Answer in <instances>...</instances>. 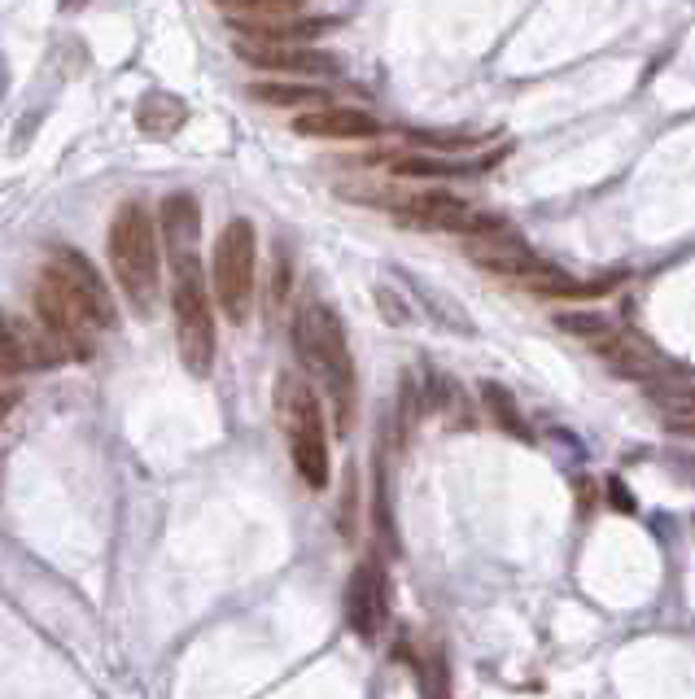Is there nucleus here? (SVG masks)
Segmentation results:
<instances>
[{
    "label": "nucleus",
    "mask_w": 695,
    "mask_h": 699,
    "mask_svg": "<svg viewBox=\"0 0 695 699\" xmlns=\"http://www.w3.org/2000/svg\"><path fill=\"white\" fill-rule=\"evenodd\" d=\"M254 275H258V232L249 219H228L215 236L210 254V293L228 323H245L254 310Z\"/></svg>",
    "instance_id": "obj_5"
},
{
    "label": "nucleus",
    "mask_w": 695,
    "mask_h": 699,
    "mask_svg": "<svg viewBox=\"0 0 695 699\" xmlns=\"http://www.w3.org/2000/svg\"><path fill=\"white\" fill-rule=\"evenodd\" d=\"M293 355L297 364L319 381L328 407H332V425L337 433L345 438L355 429V403H359V381H355V355H351V341H345V323L341 315L319 302V297H306L297 310H293Z\"/></svg>",
    "instance_id": "obj_1"
},
{
    "label": "nucleus",
    "mask_w": 695,
    "mask_h": 699,
    "mask_svg": "<svg viewBox=\"0 0 695 699\" xmlns=\"http://www.w3.org/2000/svg\"><path fill=\"white\" fill-rule=\"evenodd\" d=\"M0 364L14 372H49L66 364V350L23 315L0 310Z\"/></svg>",
    "instance_id": "obj_10"
},
{
    "label": "nucleus",
    "mask_w": 695,
    "mask_h": 699,
    "mask_svg": "<svg viewBox=\"0 0 695 699\" xmlns=\"http://www.w3.org/2000/svg\"><path fill=\"white\" fill-rule=\"evenodd\" d=\"M390 621V586H386V568L377 560L355 564L351 581H345V625L355 638L377 642L381 629Z\"/></svg>",
    "instance_id": "obj_9"
},
{
    "label": "nucleus",
    "mask_w": 695,
    "mask_h": 699,
    "mask_svg": "<svg viewBox=\"0 0 695 699\" xmlns=\"http://www.w3.org/2000/svg\"><path fill=\"white\" fill-rule=\"evenodd\" d=\"M49 267L75 289V297L84 302V310L93 315V323L97 328H119V306H114V293H110V284L101 280V271L88 262V254H80V249H71V245H62V249H53V258H49Z\"/></svg>",
    "instance_id": "obj_11"
},
{
    "label": "nucleus",
    "mask_w": 695,
    "mask_h": 699,
    "mask_svg": "<svg viewBox=\"0 0 695 699\" xmlns=\"http://www.w3.org/2000/svg\"><path fill=\"white\" fill-rule=\"evenodd\" d=\"M110 267L136 315H154L158 293H162V245H158V223L141 201H127L110 219Z\"/></svg>",
    "instance_id": "obj_2"
},
{
    "label": "nucleus",
    "mask_w": 695,
    "mask_h": 699,
    "mask_svg": "<svg viewBox=\"0 0 695 699\" xmlns=\"http://www.w3.org/2000/svg\"><path fill=\"white\" fill-rule=\"evenodd\" d=\"M184 123H188V106L180 97H171V93H145L136 101V127L145 136H154V140L175 136Z\"/></svg>",
    "instance_id": "obj_15"
},
{
    "label": "nucleus",
    "mask_w": 695,
    "mask_h": 699,
    "mask_svg": "<svg viewBox=\"0 0 695 699\" xmlns=\"http://www.w3.org/2000/svg\"><path fill=\"white\" fill-rule=\"evenodd\" d=\"M556 328L569 332V336H577V341H590L595 350L617 332L612 319H603L599 310H560V315H556Z\"/></svg>",
    "instance_id": "obj_20"
},
{
    "label": "nucleus",
    "mask_w": 695,
    "mask_h": 699,
    "mask_svg": "<svg viewBox=\"0 0 695 699\" xmlns=\"http://www.w3.org/2000/svg\"><path fill=\"white\" fill-rule=\"evenodd\" d=\"M289 293V254L276 249V271H271V306H280Z\"/></svg>",
    "instance_id": "obj_23"
},
{
    "label": "nucleus",
    "mask_w": 695,
    "mask_h": 699,
    "mask_svg": "<svg viewBox=\"0 0 695 699\" xmlns=\"http://www.w3.org/2000/svg\"><path fill=\"white\" fill-rule=\"evenodd\" d=\"M19 398H23V385H19L14 368L0 364V416H10V412L19 407Z\"/></svg>",
    "instance_id": "obj_22"
},
{
    "label": "nucleus",
    "mask_w": 695,
    "mask_h": 699,
    "mask_svg": "<svg viewBox=\"0 0 695 699\" xmlns=\"http://www.w3.org/2000/svg\"><path fill=\"white\" fill-rule=\"evenodd\" d=\"M171 315H175L180 364L188 368V377H210L219 336H215V302H210L197 249L171 254Z\"/></svg>",
    "instance_id": "obj_3"
},
{
    "label": "nucleus",
    "mask_w": 695,
    "mask_h": 699,
    "mask_svg": "<svg viewBox=\"0 0 695 699\" xmlns=\"http://www.w3.org/2000/svg\"><path fill=\"white\" fill-rule=\"evenodd\" d=\"M420 695L425 699H451V669H447L442 647H429L420 655Z\"/></svg>",
    "instance_id": "obj_21"
},
{
    "label": "nucleus",
    "mask_w": 695,
    "mask_h": 699,
    "mask_svg": "<svg viewBox=\"0 0 695 699\" xmlns=\"http://www.w3.org/2000/svg\"><path fill=\"white\" fill-rule=\"evenodd\" d=\"M399 219H407L412 228H429V232H455V236H490V232H503V219L495 214H481L473 210L464 197L447 193V188H420L412 197H399L394 201Z\"/></svg>",
    "instance_id": "obj_7"
},
{
    "label": "nucleus",
    "mask_w": 695,
    "mask_h": 699,
    "mask_svg": "<svg viewBox=\"0 0 695 699\" xmlns=\"http://www.w3.org/2000/svg\"><path fill=\"white\" fill-rule=\"evenodd\" d=\"M215 10L228 14L236 27H263V23H293L306 14L302 0H215Z\"/></svg>",
    "instance_id": "obj_17"
},
{
    "label": "nucleus",
    "mask_w": 695,
    "mask_h": 699,
    "mask_svg": "<svg viewBox=\"0 0 695 699\" xmlns=\"http://www.w3.org/2000/svg\"><path fill=\"white\" fill-rule=\"evenodd\" d=\"M5 93H10V62L0 58V101H5Z\"/></svg>",
    "instance_id": "obj_26"
},
{
    "label": "nucleus",
    "mask_w": 695,
    "mask_h": 699,
    "mask_svg": "<svg viewBox=\"0 0 695 699\" xmlns=\"http://www.w3.org/2000/svg\"><path fill=\"white\" fill-rule=\"evenodd\" d=\"M669 429L682 433V438H695V416H691V420H669Z\"/></svg>",
    "instance_id": "obj_24"
},
{
    "label": "nucleus",
    "mask_w": 695,
    "mask_h": 699,
    "mask_svg": "<svg viewBox=\"0 0 695 699\" xmlns=\"http://www.w3.org/2000/svg\"><path fill=\"white\" fill-rule=\"evenodd\" d=\"M390 171L403 175V180H455L464 175L468 167L455 162V158H434V154H403V158H390Z\"/></svg>",
    "instance_id": "obj_18"
},
{
    "label": "nucleus",
    "mask_w": 695,
    "mask_h": 699,
    "mask_svg": "<svg viewBox=\"0 0 695 699\" xmlns=\"http://www.w3.org/2000/svg\"><path fill=\"white\" fill-rule=\"evenodd\" d=\"M236 58L249 62L254 71H271V75H293V79H328L341 71V62L310 45V40H258V36H236Z\"/></svg>",
    "instance_id": "obj_8"
},
{
    "label": "nucleus",
    "mask_w": 695,
    "mask_h": 699,
    "mask_svg": "<svg viewBox=\"0 0 695 699\" xmlns=\"http://www.w3.org/2000/svg\"><path fill=\"white\" fill-rule=\"evenodd\" d=\"M158 223H162L167 254H188V249H197V241H202V210H197V197H193V193H171V197H162Z\"/></svg>",
    "instance_id": "obj_14"
},
{
    "label": "nucleus",
    "mask_w": 695,
    "mask_h": 699,
    "mask_svg": "<svg viewBox=\"0 0 695 699\" xmlns=\"http://www.w3.org/2000/svg\"><path fill=\"white\" fill-rule=\"evenodd\" d=\"M481 398H486V412L495 416V425L499 429H508L512 438H521V442H529V425H525V416H521V407H516V398L503 390V385H495V381H486L481 385Z\"/></svg>",
    "instance_id": "obj_19"
},
{
    "label": "nucleus",
    "mask_w": 695,
    "mask_h": 699,
    "mask_svg": "<svg viewBox=\"0 0 695 699\" xmlns=\"http://www.w3.org/2000/svg\"><path fill=\"white\" fill-rule=\"evenodd\" d=\"M36 315H40V328L66 350V359H75V364L93 359V332H97V323L84 310V302L75 297V289L53 267H45L40 280H36Z\"/></svg>",
    "instance_id": "obj_6"
},
{
    "label": "nucleus",
    "mask_w": 695,
    "mask_h": 699,
    "mask_svg": "<svg viewBox=\"0 0 695 699\" xmlns=\"http://www.w3.org/2000/svg\"><path fill=\"white\" fill-rule=\"evenodd\" d=\"M276 420H280V433L289 442V459H293L297 477L310 490H324L328 473H332L324 403L310 390V381H302L297 372H280L276 377Z\"/></svg>",
    "instance_id": "obj_4"
},
{
    "label": "nucleus",
    "mask_w": 695,
    "mask_h": 699,
    "mask_svg": "<svg viewBox=\"0 0 695 699\" xmlns=\"http://www.w3.org/2000/svg\"><path fill=\"white\" fill-rule=\"evenodd\" d=\"M293 132L310 140H377L386 127L377 114L359 106H315L293 119Z\"/></svg>",
    "instance_id": "obj_12"
},
{
    "label": "nucleus",
    "mask_w": 695,
    "mask_h": 699,
    "mask_svg": "<svg viewBox=\"0 0 695 699\" xmlns=\"http://www.w3.org/2000/svg\"><path fill=\"white\" fill-rule=\"evenodd\" d=\"M249 97L271 106V110H315V106H328L324 101V88L319 84H306V79H258L249 84Z\"/></svg>",
    "instance_id": "obj_16"
},
{
    "label": "nucleus",
    "mask_w": 695,
    "mask_h": 699,
    "mask_svg": "<svg viewBox=\"0 0 695 699\" xmlns=\"http://www.w3.org/2000/svg\"><path fill=\"white\" fill-rule=\"evenodd\" d=\"M599 355L608 359V368L625 381H656L664 377V359L656 355V350H647L638 336L630 332H612L603 345H599Z\"/></svg>",
    "instance_id": "obj_13"
},
{
    "label": "nucleus",
    "mask_w": 695,
    "mask_h": 699,
    "mask_svg": "<svg viewBox=\"0 0 695 699\" xmlns=\"http://www.w3.org/2000/svg\"><path fill=\"white\" fill-rule=\"evenodd\" d=\"M58 5H62V14H80V10L93 5V0H58Z\"/></svg>",
    "instance_id": "obj_25"
}]
</instances>
